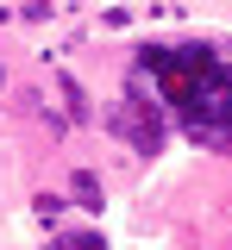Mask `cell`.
I'll return each mask as SVG.
<instances>
[{
  "label": "cell",
  "mask_w": 232,
  "mask_h": 250,
  "mask_svg": "<svg viewBox=\"0 0 232 250\" xmlns=\"http://www.w3.org/2000/svg\"><path fill=\"white\" fill-rule=\"evenodd\" d=\"M138 75L195 144H232V62L213 44H144Z\"/></svg>",
  "instance_id": "obj_1"
}]
</instances>
